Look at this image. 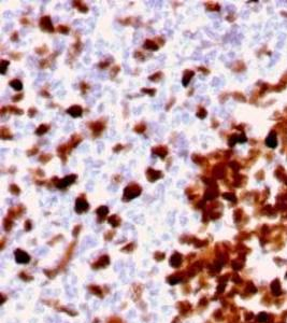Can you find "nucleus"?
Listing matches in <instances>:
<instances>
[{"instance_id":"nucleus-1","label":"nucleus","mask_w":287,"mask_h":323,"mask_svg":"<svg viewBox=\"0 0 287 323\" xmlns=\"http://www.w3.org/2000/svg\"><path fill=\"white\" fill-rule=\"evenodd\" d=\"M141 193V188L138 186L137 184H130L127 186L124 191V197L125 199H132L134 197H137L140 195Z\"/></svg>"},{"instance_id":"nucleus-2","label":"nucleus","mask_w":287,"mask_h":323,"mask_svg":"<svg viewBox=\"0 0 287 323\" xmlns=\"http://www.w3.org/2000/svg\"><path fill=\"white\" fill-rule=\"evenodd\" d=\"M75 179H76V176H75V175L67 176V177H64L62 181H59L58 183H57L56 185L58 186V188H66V186L72 184V183L75 181Z\"/></svg>"},{"instance_id":"nucleus-3","label":"nucleus","mask_w":287,"mask_h":323,"mask_svg":"<svg viewBox=\"0 0 287 323\" xmlns=\"http://www.w3.org/2000/svg\"><path fill=\"white\" fill-rule=\"evenodd\" d=\"M40 27L45 31H53V25H52L51 19L48 16L42 17L40 21Z\"/></svg>"},{"instance_id":"nucleus-4","label":"nucleus","mask_w":287,"mask_h":323,"mask_svg":"<svg viewBox=\"0 0 287 323\" xmlns=\"http://www.w3.org/2000/svg\"><path fill=\"white\" fill-rule=\"evenodd\" d=\"M15 257H16V261L18 262V263H20V264L27 263V262L30 260L29 255H28L27 253L23 252V251H20V250H17L15 252Z\"/></svg>"},{"instance_id":"nucleus-5","label":"nucleus","mask_w":287,"mask_h":323,"mask_svg":"<svg viewBox=\"0 0 287 323\" xmlns=\"http://www.w3.org/2000/svg\"><path fill=\"white\" fill-rule=\"evenodd\" d=\"M146 175H148V179L150 182L156 181L157 179H159L161 177V172L160 171L154 170V169H152V168H148V171H146Z\"/></svg>"},{"instance_id":"nucleus-6","label":"nucleus","mask_w":287,"mask_h":323,"mask_svg":"<svg viewBox=\"0 0 287 323\" xmlns=\"http://www.w3.org/2000/svg\"><path fill=\"white\" fill-rule=\"evenodd\" d=\"M88 208V204L85 199L83 198H78L76 199V205H75V209L78 212H83Z\"/></svg>"},{"instance_id":"nucleus-7","label":"nucleus","mask_w":287,"mask_h":323,"mask_svg":"<svg viewBox=\"0 0 287 323\" xmlns=\"http://www.w3.org/2000/svg\"><path fill=\"white\" fill-rule=\"evenodd\" d=\"M67 113H69L70 115H72L73 117H78L82 115L83 110H82V108L80 106H73L67 110Z\"/></svg>"},{"instance_id":"nucleus-8","label":"nucleus","mask_w":287,"mask_h":323,"mask_svg":"<svg viewBox=\"0 0 287 323\" xmlns=\"http://www.w3.org/2000/svg\"><path fill=\"white\" fill-rule=\"evenodd\" d=\"M266 144L269 148H275L278 142H276V135H275V132L272 131L271 134H269V136L266 139Z\"/></svg>"},{"instance_id":"nucleus-9","label":"nucleus","mask_w":287,"mask_h":323,"mask_svg":"<svg viewBox=\"0 0 287 323\" xmlns=\"http://www.w3.org/2000/svg\"><path fill=\"white\" fill-rule=\"evenodd\" d=\"M153 152L155 153L156 155H158L159 157H161V158H164V157L167 155L168 151H167V148H166V146L160 145V146H157V148H154V149H153Z\"/></svg>"},{"instance_id":"nucleus-10","label":"nucleus","mask_w":287,"mask_h":323,"mask_svg":"<svg viewBox=\"0 0 287 323\" xmlns=\"http://www.w3.org/2000/svg\"><path fill=\"white\" fill-rule=\"evenodd\" d=\"M194 77V72L192 70H186L184 75H183V79H182V82H183V85L184 86H187L188 85V82L190 81V79Z\"/></svg>"},{"instance_id":"nucleus-11","label":"nucleus","mask_w":287,"mask_h":323,"mask_svg":"<svg viewBox=\"0 0 287 323\" xmlns=\"http://www.w3.org/2000/svg\"><path fill=\"white\" fill-rule=\"evenodd\" d=\"M10 85L12 86L15 91H20V89L23 88V84H22V82L20 80H12L10 82Z\"/></svg>"},{"instance_id":"nucleus-12","label":"nucleus","mask_w":287,"mask_h":323,"mask_svg":"<svg viewBox=\"0 0 287 323\" xmlns=\"http://www.w3.org/2000/svg\"><path fill=\"white\" fill-rule=\"evenodd\" d=\"M144 46H145V49H148V50H157L158 49V46H157V44L154 41L152 40H148V41H145L144 43Z\"/></svg>"},{"instance_id":"nucleus-13","label":"nucleus","mask_w":287,"mask_h":323,"mask_svg":"<svg viewBox=\"0 0 287 323\" xmlns=\"http://www.w3.org/2000/svg\"><path fill=\"white\" fill-rule=\"evenodd\" d=\"M271 289H272V292H273L275 295H278L281 293V288H280V283L278 281H274L273 283L271 284Z\"/></svg>"},{"instance_id":"nucleus-14","label":"nucleus","mask_w":287,"mask_h":323,"mask_svg":"<svg viewBox=\"0 0 287 323\" xmlns=\"http://www.w3.org/2000/svg\"><path fill=\"white\" fill-rule=\"evenodd\" d=\"M48 125H40V126H39V128L37 129V130H36V134L40 136V135L45 134V132L48 131Z\"/></svg>"},{"instance_id":"nucleus-15","label":"nucleus","mask_w":287,"mask_h":323,"mask_svg":"<svg viewBox=\"0 0 287 323\" xmlns=\"http://www.w3.org/2000/svg\"><path fill=\"white\" fill-rule=\"evenodd\" d=\"M97 213H98L99 217H104V215L108 214V208L106 207H100V208H98V210H97Z\"/></svg>"},{"instance_id":"nucleus-16","label":"nucleus","mask_w":287,"mask_h":323,"mask_svg":"<svg viewBox=\"0 0 287 323\" xmlns=\"http://www.w3.org/2000/svg\"><path fill=\"white\" fill-rule=\"evenodd\" d=\"M0 66H1V73L4 74L6 71V68L9 66V62L8 60H1V65H0Z\"/></svg>"},{"instance_id":"nucleus-17","label":"nucleus","mask_w":287,"mask_h":323,"mask_svg":"<svg viewBox=\"0 0 287 323\" xmlns=\"http://www.w3.org/2000/svg\"><path fill=\"white\" fill-rule=\"evenodd\" d=\"M180 262H181V257L178 256V254H175V255L171 258V264H172V265H174V266H178Z\"/></svg>"},{"instance_id":"nucleus-18","label":"nucleus","mask_w":287,"mask_h":323,"mask_svg":"<svg viewBox=\"0 0 287 323\" xmlns=\"http://www.w3.org/2000/svg\"><path fill=\"white\" fill-rule=\"evenodd\" d=\"M258 320H259L260 322H266L268 320V314H266V313H260L259 315H258Z\"/></svg>"},{"instance_id":"nucleus-19","label":"nucleus","mask_w":287,"mask_h":323,"mask_svg":"<svg viewBox=\"0 0 287 323\" xmlns=\"http://www.w3.org/2000/svg\"><path fill=\"white\" fill-rule=\"evenodd\" d=\"M206 111H204V109H202V108H201V109H200V110L198 111V113H197V115H198L199 117L203 118L204 116H206Z\"/></svg>"},{"instance_id":"nucleus-20","label":"nucleus","mask_w":287,"mask_h":323,"mask_svg":"<svg viewBox=\"0 0 287 323\" xmlns=\"http://www.w3.org/2000/svg\"><path fill=\"white\" fill-rule=\"evenodd\" d=\"M245 141H246V137L244 135L238 136V142H245Z\"/></svg>"},{"instance_id":"nucleus-21","label":"nucleus","mask_w":287,"mask_h":323,"mask_svg":"<svg viewBox=\"0 0 287 323\" xmlns=\"http://www.w3.org/2000/svg\"><path fill=\"white\" fill-rule=\"evenodd\" d=\"M160 77H161V73L158 72L156 75L154 74V75H152V77H150V80H158V79H160Z\"/></svg>"},{"instance_id":"nucleus-22","label":"nucleus","mask_w":287,"mask_h":323,"mask_svg":"<svg viewBox=\"0 0 287 323\" xmlns=\"http://www.w3.org/2000/svg\"><path fill=\"white\" fill-rule=\"evenodd\" d=\"M224 197H225V198H227V199H230V200H234L236 199L234 195H232V194H231V195H229V194H225Z\"/></svg>"},{"instance_id":"nucleus-23","label":"nucleus","mask_w":287,"mask_h":323,"mask_svg":"<svg viewBox=\"0 0 287 323\" xmlns=\"http://www.w3.org/2000/svg\"><path fill=\"white\" fill-rule=\"evenodd\" d=\"M144 128H145L144 125H140V126H137V127H136V130L139 131V132H142L143 130H144Z\"/></svg>"},{"instance_id":"nucleus-24","label":"nucleus","mask_w":287,"mask_h":323,"mask_svg":"<svg viewBox=\"0 0 287 323\" xmlns=\"http://www.w3.org/2000/svg\"><path fill=\"white\" fill-rule=\"evenodd\" d=\"M11 191H12L13 193H18L20 190H18V188H16L14 184H12V186H11Z\"/></svg>"},{"instance_id":"nucleus-25","label":"nucleus","mask_w":287,"mask_h":323,"mask_svg":"<svg viewBox=\"0 0 287 323\" xmlns=\"http://www.w3.org/2000/svg\"><path fill=\"white\" fill-rule=\"evenodd\" d=\"M144 93H148L150 95H154L155 94V89H143Z\"/></svg>"},{"instance_id":"nucleus-26","label":"nucleus","mask_w":287,"mask_h":323,"mask_svg":"<svg viewBox=\"0 0 287 323\" xmlns=\"http://www.w3.org/2000/svg\"><path fill=\"white\" fill-rule=\"evenodd\" d=\"M58 29H59V31H62V32H64V34H66V32H67V30H68V28H67V27H64V26H59V28H58Z\"/></svg>"},{"instance_id":"nucleus-27","label":"nucleus","mask_w":287,"mask_h":323,"mask_svg":"<svg viewBox=\"0 0 287 323\" xmlns=\"http://www.w3.org/2000/svg\"><path fill=\"white\" fill-rule=\"evenodd\" d=\"M20 97H23V95H18V96L13 97V100H14V101H17V100H20L18 98H20Z\"/></svg>"},{"instance_id":"nucleus-28","label":"nucleus","mask_w":287,"mask_h":323,"mask_svg":"<svg viewBox=\"0 0 287 323\" xmlns=\"http://www.w3.org/2000/svg\"><path fill=\"white\" fill-rule=\"evenodd\" d=\"M34 113H36V110H34V109H30V111H29V115H30V116H32V114H34Z\"/></svg>"}]
</instances>
